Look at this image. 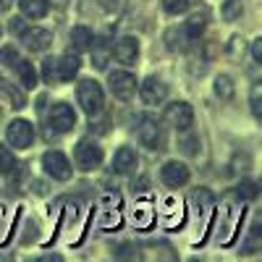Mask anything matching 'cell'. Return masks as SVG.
Listing matches in <instances>:
<instances>
[{
	"label": "cell",
	"instance_id": "1",
	"mask_svg": "<svg viewBox=\"0 0 262 262\" xmlns=\"http://www.w3.org/2000/svg\"><path fill=\"white\" fill-rule=\"evenodd\" d=\"M76 97H79L81 111L90 116V118L105 113V95H102V86L95 79H81L79 81V90H76Z\"/></svg>",
	"mask_w": 262,
	"mask_h": 262
},
{
	"label": "cell",
	"instance_id": "2",
	"mask_svg": "<svg viewBox=\"0 0 262 262\" xmlns=\"http://www.w3.org/2000/svg\"><path fill=\"white\" fill-rule=\"evenodd\" d=\"M137 137H139V142H142L144 147H149V149H163L165 134H163L160 118L144 113V116L139 118V123H137Z\"/></svg>",
	"mask_w": 262,
	"mask_h": 262
},
{
	"label": "cell",
	"instance_id": "3",
	"mask_svg": "<svg viewBox=\"0 0 262 262\" xmlns=\"http://www.w3.org/2000/svg\"><path fill=\"white\" fill-rule=\"evenodd\" d=\"M74 163L81 170H95L102 163V147L97 142H92V139H81L74 147Z\"/></svg>",
	"mask_w": 262,
	"mask_h": 262
},
{
	"label": "cell",
	"instance_id": "4",
	"mask_svg": "<svg viewBox=\"0 0 262 262\" xmlns=\"http://www.w3.org/2000/svg\"><path fill=\"white\" fill-rule=\"evenodd\" d=\"M48 126H50V131H55V134H69V131L76 126L74 107L66 105V102H55L50 107V113H48Z\"/></svg>",
	"mask_w": 262,
	"mask_h": 262
},
{
	"label": "cell",
	"instance_id": "5",
	"mask_svg": "<svg viewBox=\"0 0 262 262\" xmlns=\"http://www.w3.org/2000/svg\"><path fill=\"white\" fill-rule=\"evenodd\" d=\"M42 168H45V173L53 176L55 181H69L71 173H74L69 158H66L63 152H58V149H50V152L42 155Z\"/></svg>",
	"mask_w": 262,
	"mask_h": 262
},
{
	"label": "cell",
	"instance_id": "6",
	"mask_svg": "<svg viewBox=\"0 0 262 262\" xmlns=\"http://www.w3.org/2000/svg\"><path fill=\"white\" fill-rule=\"evenodd\" d=\"M6 139H8V144L16 147V149H27V147H32V142H34V126H32L29 121H24V118H16V121H11V126L6 128Z\"/></svg>",
	"mask_w": 262,
	"mask_h": 262
},
{
	"label": "cell",
	"instance_id": "7",
	"mask_svg": "<svg viewBox=\"0 0 262 262\" xmlns=\"http://www.w3.org/2000/svg\"><path fill=\"white\" fill-rule=\"evenodd\" d=\"M165 121L176 128V131H189V126L194 123V111L189 102H170L165 107Z\"/></svg>",
	"mask_w": 262,
	"mask_h": 262
},
{
	"label": "cell",
	"instance_id": "8",
	"mask_svg": "<svg viewBox=\"0 0 262 262\" xmlns=\"http://www.w3.org/2000/svg\"><path fill=\"white\" fill-rule=\"evenodd\" d=\"M107 84H111V92L118 100H131L137 95V76L128 74V71H113Z\"/></svg>",
	"mask_w": 262,
	"mask_h": 262
},
{
	"label": "cell",
	"instance_id": "9",
	"mask_svg": "<svg viewBox=\"0 0 262 262\" xmlns=\"http://www.w3.org/2000/svg\"><path fill=\"white\" fill-rule=\"evenodd\" d=\"M18 37H21V42H24V48L32 50V53H45L53 45V34L48 29H42V27H32V29L27 27Z\"/></svg>",
	"mask_w": 262,
	"mask_h": 262
},
{
	"label": "cell",
	"instance_id": "10",
	"mask_svg": "<svg viewBox=\"0 0 262 262\" xmlns=\"http://www.w3.org/2000/svg\"><path fill=\"white\" fill-rule=\"evenodd\" d=\"M189 168L184 165V163H179V160H170V163H165L163 165V170H160V179H163V184L165 186H170V189H179V186H184L186 181H189Z\"/></svg>",
	"mask_w": 262,
	"mask_h": 262
},
{
	"label": "cell",
	"instance_id": "11",
	"mask_svg": "<svg viewBox=\"0 0 262 262\" xmlns=\"http://www.w3.org/2000/svg\"><path fill=\"white\" fill-rule=\"evenodd\" d=\"M139 95H142V100H144L147 105H163L165 97H168V86H165L160 79L149 76V79H144V81L139 84Z\"/></svg>",
	"mask_w": 262,
	"mask_h": 262
},
{
	"label": "cell",
	"instance_id": "12",
	"mask_svg": "<svg viewBox=\"0 0 262 262\" xmlns=\"http://www.w3.org/2000/svg\"><path fill=\"white\" fill-rule=\"evenodd\" d=\"M113 55L121 63H126V66L137 63V58H139V42L134 37H121L116 45H113Z\"/></svg>",
	"mask_w": 262,
	"mask_h": 262
},
{
	"label": "cell",
	"instance_id": "13",
	"mask_svg": "<svg viewBox=\"0 0 262 262\" xmlns=\"http://www.w3.org/2000/svg\"><path fill=\"white\" fill-rule=\"evenodd\" d=\"M189 42H191V37H189L186 29L173 27V29L165 32V48H168L170 53H186V50H189Z\"/></svg>",
	"mask_w": 262,
	"mask_h": 262
},
{
	"label": "cell",
	"instance_id": "14",
	"mask_svg": "<svg viewBox=\"0 0 262 262\" xmlns=\"http://www.w3.org/2000/svg\"><path fill=\"white\" fill-rule=\"evenodd\" d=\"M137 163H139L137 152L131 149V147H121L116 152V158H113V170L116 173H131V170L137 168Z\"/></svg>",
	"mask_w": 262,
	"mask_h": 262
},
{
	"label": "cell",
	"instance_id": "15",
	"mask_svg": "<svg viewBox=\"0 0 262 262\" xmlns=\"http://www.w3.org/2000/svg\"><path fill=\"white\" fill-rule=\"evenodd\" d=\"M81 69V60L76 53H66L63 58H58V74H60V81H71Z\"/></svg>",
	"mask_w": 262,
	"mask_h": 262
},
{
	"label": "cell",
	"instance_id": "16",
	"mask_svg": "<svg viewBox=\"0 0 262 262\" xmlns=\"http://www.w3.org/2000/svg\"><path fill=\"white\" fill-rule=\"evenodd\" d=\"M18 8L27 18H45L50 11L48 0H18Z\"/></svg>",
	"mask_w": 262,
	"mask_h": 262
},
{
	"label": "cell",
	"instance_id": "17",
	"mask_svg": "<svg viewBox=\"0 0 262 262\" xmlns=\"http://www.w3.org/2000/svg\"><path fill=\"white\" fill-rule=\"evenodd\" d=\"M13 69L18 74L21 86H24V90H34V86H37V71H34V66L29 60H24V58H18V63L13 66Z\"/></svg>",
	"mask_w": 262,
	"mask_h": 262
},
{
	"label": "cell",
	"instance_id": "18",
	"mask_svg": "<svg viewBox=\"0 0 262 262\" xmlns=\"http://www.w3.org/2000/svg\"><path fill=\"white\" fill-rule=\"evenodd\" d=\"M0 95H3L6 100H11V105L16 107V111L27 107V97H24V92L16 90V86H13L8 79H3V74H0Z\"/></svg>",
	"mask_w": 262,
	"mask_h": 262
},
{
	"label": "cell",
	"instance_id": "19",
	"mask_svg": "<svg viewBox=\"0 0 262 262\" xmlns=\"http://www.w3.org/2000/svg\"><path fill=\"white\" fill-rule=\"evenodd\" d=\"M92 42H95V34H92L90 27H74V32H71V45H74L76 53L90 50V48H92Z\"/></svg>",
	"mask_w": 262,
	"mask_h": 262
},
{
	"label": "cell",
	"instance_id": "20",
	"mask_svg": "<svg viewBox=\"0 0 262 262\" xmlns=\"http://www.w3.org/2000/svg\"><path fill=\"white\" fill-rule=\"evenodd\" d=\"M18 170V160L13 158V152L8 147H0V176H16Z\"/></svg>",
	"mask_w": 262,
	"mask_h": 262
},
{
	"label": "cell",
	"instance_id": "21",
	"mask_svg": "<svg viewBox=\"0 0 262 262\" xmlns=\"http://www.w3.org/2000/svg\"><path fill=\"white\" fill-rule=\"evenodd\" d=\"M233 92H236V86H233V79H231V76L221 74V76L215 79V95L221 97V100H231Z\"/></svg>",
	"mask_w": 262,
	"mask_h": 262
},
{
	"label": "cell",
	"instance_id": "22",
	"mask_svg": "<svg viewBox=\"0 0 262 262\" xmlns=\"http://www.w3.org/2000/svg\"><path fill=\"white\" fill-rule=\"evenodd\" d=\"M42 79H45V84H60L58 58H48V60H42Z\"/></svg>",
	"mask_w": 262,
	"mask_h": 262
},
{
	"label": "cell",
	"instance_id": "23",
	"mask_svg": "<svg viewBox=\"0 0 262 262\" xmlns=\"http://www.w3.org/2000/svg\"><path fill=\"white\" fill-rule=\"evenodd\" d=\"M242 13H244V3H242V0H226L223 8H221V16L226 21H236Z\"/></svg>",
	"mask_w": 262,
	"mask_h": 262
},
{
	"label": "cell",
	"instance_id": "24",
	"mask_svg": "<svg viewBox=\"0 0 262 262\" xmlns=\"http://www.w3.org/2000/svg\"><path fill=\"white\" fill-rule=\"evenodd\" d=\"M205 24H207V16H205V13H191L184 29L189 32V37H196V34L205 29Z\"/></svg>",
	"mask_w": 262,
	"mask_h": 262
},
{
	"label": "cell",
	"instance_id": "25",
	"mask_svg": "<svg viewBox=\"0 0 262 262\" xmlns=\"http://www.w3.org/2000/svg\"><path fill=\"white\" fill-rule=\"evenodd\" d=\"M257 194H259V186L254 181H242L236 186V196H238V200H257Z\"/></svg>",
	"mask_w": 262,
	"mask_h": 262
},
{
	"label": "cell",
	"instance_id": "26",
	"mask_svg": "<svg viewBox=\"0 0 262 262\" xmlns=\"http://www.w3.org/2000/svg\"><path fill=\"white\" fill-rule=\"evenodd\" d=\"M249 105H252V113H254L257 118H262V84H254V86H252V100H249Z\"/></svg>",
	"mask_w": 262,
	"mask_h": 262
},
{
	"label": "cell",
	"instance_id": "27",
	"mask_svg": "<svg viewBox=\"0 0 262 262\" xmlns=\"http://www.w3.org/2000/svg\"><path fill=\"white\" fill-rule=\"evenodd\" d=\"M18 50L13 48V45H6V48H0V63L3 66H16L18 63Z\"/></svg>",
	"mask_w": 262,
	"mask_h": 262
},
{
	"label": "cell",
	"instance_id": "28",
	"mask_svg": "<svg viewBox=\"0 0 262 262\" xmlns=\"http://www.w3.org/2000/svg\"><path fill=\"white\" fill-rule=\"evenodd\" d=\"M189 3L191 0H163V8L168 13H173V16H179V13H184L189 8Z\"/></svg>",
	"mask_w": 262,
	"mask_h": 262
},
{
	"label": "cell",
	"instance_id": "29",
	"mask_svg": "<svg viewBox=\"0 0 262 262\" xmlns=\"http://www.w3.org/2000/svg\"><path fill=\"white\" fill-rule=\"evenodd\" d=\"M231 58H238V55H244V39L242 37H231L228 42V50H226Z\"/></svg>",
	"mask_w": 262,
	"mask_h": 262
},
{
	"label": "cell",
	"instance_id": "30",
	"mask_svg": "<svg viewBox=\"0 0 262 262\" xmlns=\"http://www.w3.org/2000/svg\"><path fill=\"white\" fill-rule=\"evenodd\" d=\"M196 144H200V139H196V137H191V134L179 139V147L186 152V155H194V152H196Z\"/></svg>",
	"mask_w": 262,
	"mask_h": 262
},
{
	"label": "cell",
	"instance_id": "31",
	"mask_svg": "<svg viewBox=\"0 0 262 262\" xmlns=\"http://www.w3.org/2000/svg\"><path fill=\"white\" fill-rule=\"evenodd\" d=\"M92 58H95V66H97V69H105V66H107V53H105L102 48H97V50L92 53Z\"/></svg>",
	"mask_w": 262,
	"mask_h": 262
},
{
	"label": "cell",
	"instance_id": "32",
	"mask_svg": "<svg viewBox=\"0 0 262 262\" xmlns=\"http://www.w3.org/2000/svg\"><path fill=\"white\" fill-rule=\"evenodd\" d=\"M13 34H21V32H24L27 29V24H24V18H21V16H16V18H11V27H8Z\"/></svg>",
	"mask_w": 262,
	"mask_h": 262
},
{
	"label": "cell",
	"instance_id": "33",
	"mask_svg": "<svg viewBox=\"0 0 262 262\" xmlns=\"http://www.w3.org/2000/svg\"><path fill=\"white\" fill-rule=\"evenodd\" d=\"M252 58H254L257 63H262V37H257V39L252 42Z\"/></svg>",
	"mask_w": 262,
	"mask_h": 262
},
{
	"label": "cell",
	"instance_id": "34",
	"mask_svg": "<svg viewBox=\"0 0 262 262\" xmlns=\"http://www.w3.org/2000/svg\"><path fill=\"white\" fill-rule=\"evenodd\" d=\"M90 126H92V128H97L100 134H105V131H107V126H111V121H107V116H102V121H100L97 126H95V123H90Z\"/></svg>",
	"mask_w": 262,
	"mask_h": 262
},
{
	"label": "cell",
	"instance_id": "35",
	"mask_svg": "<svg viewBox=\"0 0 262 262\" xmlns=\"http://www.w3.org/2000/svg\"><path fill=\"white\" fill-rule=\"evenodd\" d=\"M13 6V0H0V11H8Z\"/></svg>",
	"mask_w": 262,
	"mask_h": 262
},
{
	"label": "cell",
	"instance_id": "36",
	"mask_svg": "<svg viewBox=\"0 0 262 262\" xmlns=\"http://www.w3.org/2000/svg\"><path fill=\"white\" fill-rule=\"evenodd\" d=\"M48 3H55L58 8H66V6H69V0H48Z\"/></svg>",
	"mask_w": 262,
	"mask_h": 262
},
{
	"label": "cell",
	"instance_id": "37",
	"mask_svg": "<svg viewBox=\"0 0 262 262\" xmlns=\"http://www.w3.org/2000/svg\"><path fill=\"white\" fill-rule=\"evenodd\" d=\"M0 118H3V111H0Z\"/></svg>",
	"mask_w": 262,
	"mask_h": 262
}]
</instances>
